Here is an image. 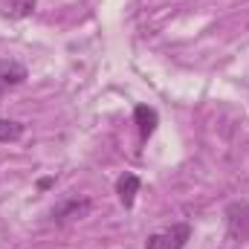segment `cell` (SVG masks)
<instances>
[{"label": "cell", "mask_w": 249, "mask_h": 249, "mask_svg": "<svg viewBox=\"0 0 249 249\" xmlns=\"http://www.w3.org/2000/svg\"><path fill=\"white\" fill-rule=\"evenodd\" d=\"M191 238V226L188 223H174L168 232H157L145 241V249H183Z\"/></svg>", "instance_id": "1"}, {"label": "cell", "mask_w": 249, "mask_h": 249, "mask_svg": "<svg viewBox=\"0 0 249 249\" xmlns=\"http://www.w3.org/2000/svg\"><path fill=\"white\" fill-rule=\"evenodd\" d=\"M0 90H3V87H0Z\"/></svg>", "instance_id": "9"}, {"label": "cell", "mask_w": 249, "mask_h": 249, "mask_svg": "<svg viewBox=\"0 0 249 249\" xmlns=\"http://www.w3.org/2000/svg\"><path fill=\"white\" fill-rule=\"evenodd\" d=\"M23 136V124L15 119H0V142H18Z\"/></svg>", "instance_id": "8"}, {"label": "cell", "mask_w": 249, "mask_h": 249, "mask_svg": "<svg viewBox=\"0 0 249 249\" xmlns=\"http://www.w3.org/2000/svg\"><path fill=\"white\" fill-rule=\"evenodd\" d=\"M0 6L6 18H29L35 12V0H3Z\"/></svg>", "instance_id": "7"}, {"label": "cell", "mask_w": 249, "mask_h": 249, "mask_svg": "<svg viewBox=\"0 0 249 249\" xmlns=\"http://www.w3.org/2000/svg\"><path fill=\"white\" fill-rule=\"evenodd\" d=\"M133 116H136V124H139V133H142V139H148L154 130H157V110L154 107H148V105H136V110H133Z\"/></svg>", "instance_id": "5"}, {"label": "cell", "mask_w": 249, "mask_h": 249, "mask_svg": "<svg viewBox=\"0 0 249 249\" xmlns=\"http://www.w3.org/2000/svg\"><path fill=\"white\" fill-rule=\"evenodd\" d=\"M90 214V200L87 197H67L61 206L53 212L55 223H67V220H81Z\"/></svg>", "instance_id": "3"}, {"label": "cell", "mask_w": 249, "mask_h": 249, "mask_svg": "<svg viewBox=\"0 0 249 249\" xmlns=\"http://www.w3.org/2000/svg\"><path fill=\"white\" fill-rule=\"evenodd\" d=\"M226 232L235 241L249 238V203H232L226 209Z\"/></svg>", "instance_id": "2"}, {"label": "cell", "mask_w": 249, "mask_h": 249, "mask_svg": "<svg viewBox=\"0 0 249 249\" xmlns=\"http://www.w3.org/2000/svg\"><path fill=\"white\" fill-rule=\"evenodd\" d=\"M23 78H26V67H20V64H15V61L0 64V87H6V84H20Z\"/></svg>", "instance_id": "6"}, {"label": "cell", "mask_w": 249, "mask_h": 249, "mask_svg": "<svg viewBox=\"0 0 249 249\" xmlns=\"http://www.w3.org/2000/svg\"><path fill=\"white\" fill-rule=\"evenodd\" d=\"M136 191H139V177H136V174H122V177L116 180V194H119V200H122L124 209L133 206Z\"/></svg>", "instance_id": "4"}]
</instances>
